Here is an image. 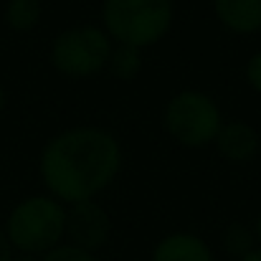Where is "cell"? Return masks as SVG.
<instances>
[{"label": "cell", "mask_w": 261, "mask_h": 261, "mask_svg": "<svg viewBox=\"0 0 261 261\" xmlns=\"http://www.w3.org/2000/svg\"><path fill=\"white\" fill-rule=\"evenodd\" d=\"M218 104L195 89L175 94L165 107V129L182 147H205L216 140L221 129Z\"/></svg>", "instance_id": "cell-4"}, {"label": "cell", "mask_w": 261, "mask_h": 261, "mask_svg": "<svg viewBox=\"0 0 261 261\" xmlns=\"http://www.w3.org/2000/svg\"><path fill=\"white\" fill-rule=\"evenodd\" d=\"M3 18L10 31L28 33L41 23V3L38 0H8Z\"/></svg>", "instance_id": "cell-10"}, {"label": "cell", "mask_w": 261, "mask_h": 261, "mask_svg": "<svg viewBox=\"0 0 261 261\" xmlns=\"http://www.w3.org/2000/svg\"><path fill=\"white\" fill-rule=\"evenodd\" d=\"M254 239H256V233L249 231L244 223H231V226L226 228L223 244H226V251H228V254L244 259L249 251H254Z\"/></svg>", "instance_id": "cell-12"}, {"label": "cell", "mask_w": 261, "mask_h": 261, "mask_svg": "<svg viewBox=\"0 0 261 261\" xmlns=\"http://www.w3.org/2000/svg\"><path fill=\"white\" fill-rule=\"evenodd\" d=\"M239 261H261V249H254V251H249L244 259H239Z\"/></svg>", "instance_id": "cell-16"}, {"label": "cell", "mask_w": 261, "mask_h": 261, "mask_svg": "<svg viewBox=\"0 0 261 261\" xmlns=\"http://www.w3.org/2000/svg\"><path fill=\"white\" fill-rule=\"evenodd\" d=\"M254 233H256V239H259V241H261V218H259V221H256V231H254Z\"/></svg>", "instance_id": "cell-18"}, {"label": "cell", "mask_w": 261, "mask_h": 261, "mask_svg": "<svg viewBox=\"0 0 261 261\" xmlns=\"http://www.w3.org/2000/svg\"><path fill=\"white\" fill-rule=\"evenodd\" d=\"M246 79H249L251 89L261 94V51L249 59V64H246Z\"/></svg>", "instance_id": "cell-14"}, {"label": "cell", "mask_w": 261, "mask_h": 261, "mask_svg": "<svg viewBox=\"0 0 261 261\" xmlns=\"http://www.w3.org/2000/svg\"><path fill=\"white\" fill-rule=\"evenodd\" d=\"M122 168V147L117 137L99 127H74L41 152V177L59 203L94 200Z\"/></svg>", "instance_id": "cell-1"}, {"label": "cell", "mask_w": 261, "mask_h": 261, "mask_svg": "<svg viewBox=\"0 0 261 261\" xmlns=\"http://www.w3.org/2000/svg\"><path fill=\"white\" fill-rule=\"evenodd\" d=\"M173 18V0H104L101 5L107 36L140 51L165 38Z\"/></svg>", "instance_id": "cell-3"}, {"label": "cell", "mask_w": 261, "mask_h": 261, "mask_svg": "<svg viewBox=\"0 0 261 261\" xmlns=\"http://www.w3.org/2000/svg\"><path fill=\"white\" fill-rule=\"evenodd\" d=\"M109 231H112V221H109L107 211L101 205H96L94 200L74 203L66 211V236L79 249L96 254L107 244Z\"/></svg>", "instance_id": "cell-6"}, {"label": "cell", "mask_w": 261, "mask_h": 261, "mask_svg": "<svg viewBox=\"0 0 261 261\" xmlns=\"http://www.w3.org/2000/svg\"><path fill=\"white\" fill-rule=\"evenodd\" d=\"M107 69L112 71V76H117L122 82H129V79H135L142 71V51L135 48V46L117 43V46H112Z\"/></svg>", "instance_id": "cell-11"}, {"label": "cell", "mask_w": 261, "mask_h": 261, "mask_svg": "<svg viewBox=\"0 0 261 261\" xmlns=\"http://www.w3.org/2000/svg\"><path fill=\"white\" fill-rule=\"evenodd\" d=\"M216 18L231 33H259L261 31V0H213Z\"/></svg>", "instance_id": "cell-8"}, {"label": "cell", "mask_w": 261, "mask_h": 261, "mask_svg": "<svg viewBox=\"0 0 261 261\" xmlns=\"http://www.w3.org/2000/svg\"><path fill=\"white\" fill-rule=\"evenodd\" d=\"M41 261H99L94 251H87V249H79L74 244H59L54 246L48 254H43Z\"/></svg>", "instance_id": "cell-13"}, {"label": "cell", "mask_w": 261, "mask_h": 261, "mask_svg": "<svg viewBox=\"0 0 261 261\" xmlns=\"http://www.w3.org/2000/svg\"><path fill=\"white\" fill-rule=\"evenodd\" d=\"M109 54L112 38L96 25H74L51 43V64L64 76H91L107 69Z\"/></svg>", "instance_id": "cell-5"}, {"label": "cell", "mask_w": 261, "mask_h": 261, "mask_svg": "<svg viewBox=\"0 0 261 261\" xmlns=\"http://www.w3.org/2000/svg\"><path fill=\"white\" fill-rule=\"evenodd\" d=\"M13 259H15V249L10 246L5 231L0 228V261H13Z\"/></svg>", "instance_id": "cell-15"}, {"label": "cell", "mask_w": 261, "mask_h": 261, "mask_svg": "<svg viewBox=\"0 0 261 261\" xmlns=\"http://www.w3.org/2000/svg\"><path fill=\"white\" fill-rule=\"evenodd\" d=\"M216 147L218 152L231 160V163H249L259 155L261 140L259 132L249 124V122H228L221 124L218 135H216Z\"/></svg>", "instance_id": "cell-7"}, {"label": "cell", "mask_w": 261, "mask_h": 261, "mask_svg": "<svg viewBox=\"0 0 261 261\" xmlns=\"http://www.w3.org/2000/svg\"><path fill=\"white\" fill-rule=\"evenodd\" d=\"M3 231L15 254L43 256L66 236V208L54 195L23 198L8 213Z\"/></svg>", "instance_id": "cell-2"}, {"label": "cell", "mask_w": 261, "mask_h": 261, "mask_svg": "<svg viewBox=\"0 0 261 261\" xmlns=\"http://www.w3.org/2000/svg\"><path fill=\"white\" fill-rule=\"evenodd\" d=\"M152 261H213V251L195 233H170L152 249Z\"/></svg>", "instance_id": "cell-9"}, {"label": "cell", "mask_w": 261, "mask_h": 261, "mask_svg": "<svg viewBox=\"0 0 261 261\" xmlns=\"http://www.w3.org/2000/svg\"><path fill=\"white\" fill-rule=\"evenodd\" d=\"M3 109H5V89L0 84V114H3Z\"/></svg>", "instance_id": "cell-17"}]
</instances>
